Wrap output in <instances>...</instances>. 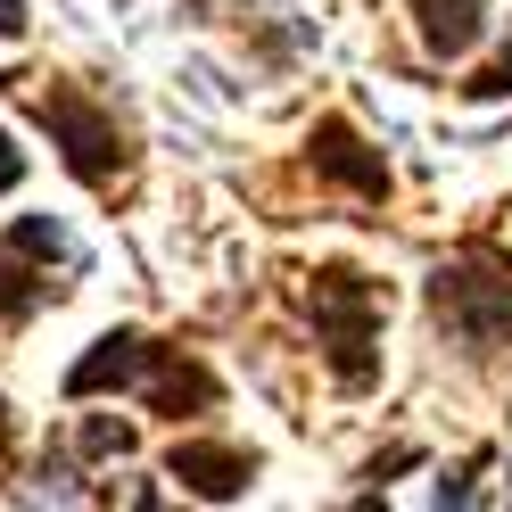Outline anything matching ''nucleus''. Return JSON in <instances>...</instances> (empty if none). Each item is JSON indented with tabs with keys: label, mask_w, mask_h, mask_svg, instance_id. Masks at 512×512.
I'll list each match as a JSON object with an SVG mask.
<instances>
[{
	"label": "nucleus",
	"mask_w": 512,
	"mask_h": 512,
	"mask_svg": "<svg viewBox=\"0 0 512 512\" xmlns=\"http://www.w3.org/2000/svg\"><path fill=\"white\" fill-rule=\"evenodd\" d=\"M100 389H133V397H149V413H166V422L207 413L223 397L199 356H182L174 339H149V331H108V339H91V356H75L67 397L83 405V397H100Z\"/></svg>",
	"instance_id": "1"
},
{
	"label": "nucleus",
	"mask_w": 512,
	"mask_h": 512,
	"mask_svg": "<svg viewBox=\"0 0 512 512\" xmlns=\"http://www.w3.org/2000/svg\"><path fill=\"white\" fill-rule=\"evenodd\" d=\"M9 83V100H25L42 116V133L58 141V166H67L83 190H116L133 174V133L116 124V108H100L91 91L58 83V75H0Z\"/></svg>",
	"instance_id": "2"
},
{
	"label": "nucleus",
	"mask_w": 512,
	"mask_h": 512,
	"mask_svg": "<svg viewBox=\"0 0 512 512\" xmlns=\"http://www.w3.org/2000/svg\"><path fill=\"white\" fill-rule=\"evenodd\" d=\"M306 323H314V347H323L339 389H372L380 380V323H389L380 281H364L356 265L306 273Z\"/></svg>",
	"instance_id": "3"
},
{
	"label": "nucleus",
	"mask_w": 512,
	"mask_h": 512,
	"mask_svg": "<svg viewBox=\"0 0 512 512\" xmlns=\"http://www.w3.org/2000/svg\"><path fill=\"white\" fill-rule=\"evenodd\" d=\"M430 314L463 356H504L512 347V256L471 240L430 273Z\"/></svg>",
	"instance_id": "4"
},
{
	"label": "nucleus",
	"mask_w": 512,
	"mask_h": 512,
	"mask_svg": "<svg viewBox=\"0 0 512 512\" xmlns=\"http://www.w3.org/2000/svg\"><path fill=\"white\" fill-rule=\"evenodd\" d=\"M306 166L323 174V182H339V190H356L364 207L389 199V157H380V149L356 133V124H347V116H323V124L306 133Z\"/></svg>",
	"instance_id": "5"
},
{
	"label": "nucleus",
	"mask_w": 512,
	"mask_h": 512,
	"mask_svg": "<svg viewBox=\"0 0 512 512\" xmlns=\"http://www.w3.org/2000/svg\"><path fill=\"white\" fill-rule=\"evenodd\" d=\"M166 479H182L190 496L223 504V496H248V479H256V455H248V446H223V438H182L174 455H166Z\"/></svg>",
	"instance_id": "6"
},
{
	"label": "nucleus",
	"mask_w": 512,
	"mask_h": 512,
	"mask_svg": "<svg viewBox=\"0 0 512 512\" xmlns=\"http://www.w3.org/2000/svg\"><path fill=\"white\" fill-rule=\"evenodd\" d=\"M413 34L430 58H471L488 42V0H413Z\"/></svg>",
	"instance_id": "7"
},
{
	"label": "nucleus",
	"mask_w": 512,
	"mask_h": 512,
	"mask_svg": "<svg viewBox=\"0 0 512 512\" xmlns=\"http://www.w3.org/2000/svg\"><path fill=\"white\" fill-rule=\"evenodd\" d=\"M42 298H58V281H50L42 265H25V256L0 240V323H25Z\"/></svg>",
	"instance_id": "8"
},
{
	"label": "nucleus",
	"mask_w": 512,
	"mask_h": 512,
	"mask_svg": "<svg viewBox=\"0 0 512 512\" xmlns=\"http://www.w3.org/2000/svg\"><path fill=\"white\" fill-rule=\"evenodd\" d=\"M83 463H108V455H133V422H108V413H91V422L75 430Z\"/></svg>",
	"instance_id": "9"
},
{
	"label": "nucleus",
	"mask_w": 512,
	"mask_h": 512,
	"mask_svg": "<svg viewBox=\"0 0 512 512\" xmlns=\"http://www.w3.org/2000/svg\"><path fill=\"white\" fill-rule=\"evenodd\" d=\"M430 512H479V463L446 471V479H438V504H430Z\"/></svg>",
	"instance_id": "10"
},
{
	"label": "nucleus",
	"mask_w": 512,
	"mask_h": 512,
	"mask_svg": "<svg viewBox=\"0 0 512 512\" xmlns=\"http://www.w3.org/2000/svg\"><path fill=\"white\" fill-rule=\"evenodd\" d=\"M463 100H512V50L496 58L488 75H471V83H463Z\"/></svg>",
	"instance_id": "11"
},
{
	"label": "nucleus",
	"mask_w": 512,
	"mask_h": 512,
	"mask_svg": "<svg viewBox=\"0 0 512 512\" xmlns=\"http://www.w3.org/2000/svg\"><path fill=\"white\" fill-rule=\"evenodd\" d=\"M17 182H25V149L0 133V190H17Z\"/></svg>",
	"instance_id": "12"
},
{
	"label": "nucleus",
	"mask_w": 512,
	"mask_h": 512,
	"mask_svg": "<svg viewBox=\"0 0 512 512\" xmlns=\"http://www.w3.org/2000/svg\"><path fill=\"white\" fill-rule=\"evenodd\" d=\"M133 512H174V504H166V488H157V479H141V488H133Z\"/></svg>",
	"instance_id": "13"
},
{
	"label": "nucleus",
	"mask_w": 512,
	"mask_h": 512,
	"mask_svg": "<svg viewBox=\"0 0 512 512\" xmlns=\"http://www.w3.org/2000/svg\"><path fill=\"white\" fill-rule=\"evenodd\" d=\"M25 34V0H0V42H17Z\"/></svg>",
	"instance_id": "14"
},
{
	"label": "nucleus",
	"mask_w": 512,
	"mask_h": 512,
	"mask_svg": "<svg viewBox=\"0 0 512 512\" xmlns=\"http://www.w3.org/2000/svg\"><path fill=\"white\" fill-rule=\"evenodd\" d=\"M347 512H389V504H380V488H364V496H347Z\"/></svg>",
	"instance_id": "15"
},
{
	"label": "nucleus",
	"mask_w": 512,
	"mask_h": 512,
	"mask_svg": "<svg viewBox=\"0 0 512 512\" xmlns=\"http://www.w3.org/2000/svg\"><path fill=\"white\" fill-rule=\"evenodd\" d=\"M0 446H9V405H0Z\"/></svg>",
	"instance_id": "16"
},
{
	"label": "nucleus",
	"mask_w": 512,
	"mask_h": 512,
	"mask_svg": "<svg viewBox=\"0 0 512 512\" xmlns=\"http://www.w3.org/2000/svg\"><path fill=\"white\" fill-rule=\"evenodd\" d=\"M504 496H512V479H504Z\"/></svg>",
	"instance_id": "17"
}]
</instances>
